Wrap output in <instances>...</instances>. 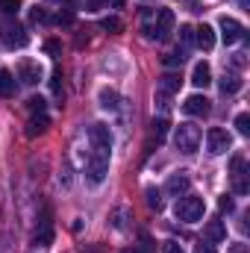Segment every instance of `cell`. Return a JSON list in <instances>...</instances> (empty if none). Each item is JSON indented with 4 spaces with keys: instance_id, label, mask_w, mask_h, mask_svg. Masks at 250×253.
<instances>
[{
    "instance_id": "32",
    "label": "cell",
    "mask_w": 250,
    "mask_h": 253,
    "mask_svg": "<svg viewBox=\"0 0 250 253\" xmlns=\"http://www.w3.org/2000/svg\"><path fill=\"white\" fill-rule=\"evenodd\" d=\"M162 253H183V248H180L177 242H165V248H162Z\"/></svg>"
},
{
    "instance_id": "28",
    "label": "cell",
    "mask_w": 250,
    "mask_h": 253,
    "mask_svg": "<svg viewBox=\"0 0 250 253\" xmlns=\"http://www.w3.org/2000/svg\"><path fill=\"white\" fill-rule=\"evenodd\" d=\"M30 112H33V115L44 112V97H30Z\"/></svg>"
},
{
    "instance_id": "34",
    "label": "cell",
    "mask_w": 250,
    "mask_h": 253,
    "mask_svg": "<svg viewBox=\"0 0 250 253\" xmlns=\"http://www.w3.org/2000/svg\"><path fill=\"white\" fill-rule=\"evenodd\" d=\"M194 253H215V248H212L209 242H200V245L194 248Z\"/></svg>"
},
{
    "instance_id": "33",
    "label": "cell",
    "mask_w": 250,
    "mask_h": 253,
    "mask_svg": "<svg viewBox=\"0 0 250 253\" xmlns=\"http://www.w3.org/2000/svg\"><path fill=\"white\" fill-rule=\"evenodd\" d=\"M44 50H47L50 56H59V42H47V44H44Z\"/></svg>"
},
{
    "instance_id": "27",
    "label": "cell",
    "mask_w": 250,
    "mask_h": 253,
    "mask_svg": "<svg viewBox=\"0 0 250 253\" xmlns=\"http://www.w3.org/2000/svg\"><path fill=\"white\" fill-rule=\"evenodd\" d=\"M0 9H3L6 15H18V12H21V3H18V0H0Z\"/></svg>"
},
{
    "instance_id": "21",
    "label": "cell",
    "mask_w": 250,
    "mask_h": 253,
    "mask_svg": "<svg viewBox=\"0 0 250 253\" xmlns=\"http://www.w3.org/2000/svg\"><path fill=\"white\" fill-rule=\"evenodd\" d=\"M100 106L109 109V112H115V109H118V91H112V88H100Z\"/></svg>"
},
{
    "instance_id": "4",
    "label": "cell",
    "mask_w": 250,
    "mask_h": 253,
    "mask_svg": "<svg viewBox=\"0 0 250 253\" xmlns=\"http://www.w3.org/2000/svg\"><path fill=\"white\" fill-rule=\"evenodd\" d=\"M174 144H177V150H183V153H194L197 144H200V126L180 124L177 132H174Z\"/></svg>"
},
{
    "instance_id": "20",
    "label": "cell",
    "mask_w": 250,
    "mask_h": 253,
    "mask_svg": "<svg viewBox=\"0 0 250 253\" xmlns=\"http://www.w3.org/2000/svg\"><path fill=\"white\" fill-rule=\"evenodd\" d=\"M239 88H242L239 74H224V80H221V91H224V94H236Z\"/></svg>"
},
{
    "instance_id": "1",
    "label": "cell",
    "mask_w": 250,
    "mask_h": 253,
    "mask_svg": "<svg viewBox=\"0 0 250 253\" xmlns=\"http://www.w3.org/2000/svg\"><path fill=\"white\" fill-rule=\"evenodd\" d=\"M109 153L112 150H100V147H91L88 153V165H85V174H88V183H103L106 174H109Z\"/></svg>"
},
{
    "instance_id": "31",
    "label": "cell",
    "mask_w": 250,
    "mask_h": 253,
    "mask_svg": "<svg viewBox=\"0 0 250 253\" xmlns=\"http://www.w3.org/2000/svg\"><path fill=\"white\" fill-rule=\"evenodd\" d=\"M126 215H129V212H126V209H118V212H115V227H118V230H124L126 227Z\"/></svg>"
},
{
    "instance_id": "2",
    "label": "cell",
    "mask_w": 250,
    "mask_h": 253,
    "mask_svg": "<svg viewBox=\"0 0 250 253\" xmlns=\"http://www.w3.org/2000/svg\"><path fill=\"white\" fill-rule=\"evenodd\" d=\"M177 218L180 221H186V224H194V221H200L203 218V212H206V203H203V197H197V194H186V197H180L177 200Z\"/></svg>"
},
{
    "instance_id": "26",
    "label": "cell",
    "mask_w": 250,
    "mask_h": 253,
    "mask_svg": "<svg viewBox=\"0 0 250 253\" xmlns=\"http://www.w3.org/2000/svg\"><path fill=\"white\" fill-rule=\"evenodd\" d=\"M180 42H183V44H194V27H188V24H183V27H180Z\"/></svg>"
},
{
    "instance_id": "16",
    "label": "cell",
    "mask_w": 250,
    "mask_h": 253,
    "mask_svg": "<svg viewBox=\"0 0 250 253\" xmlns=\"http://www.w3.org/2000/svg\"><path fill=\"white\" fill-rule=\"evenodd\" d=\"M203 236H206V242H209V245H218V242H224V239H227V227H224L221 221H209V224H206V230H203Z\"/></svg>"
},
{
    "instance_id": "30",
    "label": "cell",
    "mask_w": 250,
    "mask_h": 253,
    "mask_svg": "<svg viewBox=\"0 0 250 253\" xmlns=\"http://www.w3.org/2000/svg\"><path fill=\"white\" fill-rule=\"evenodd\" d=\"M50 88H53V94H62V71H56V74H53Z\"/></svg>"
},
{
    "instance_id": "5",
    "label": "cell",
    "mask_w": 250,
    "mask_h": 253,
    "mask_svg": "<svg viewBox=\"0 0 250 253\" xmlns=\"http://www.w3.org/2000/svg\"><path fill=\"white\" fill-rule=\"evenodd\" d=\"M206 147H209V153H212V156H221V153H227V150L233 147V138H230V132H227V129L212 126V129L206 132Z\"/></svg>"
},
{
    "instance_id": "3",
    "label": "cell",
    "mask_w": 250,
    "mask_h": 253,
    "mask_svg": "<svg viewBox=\"0 0 250 253\" xmlns=\"http://www.w3.org/2000/svg\"><path fill=\"white\" fill-rule=\"evenodd\" d=\"M144 33L150 39H156V42H165L174 33V12L171 9H159L156 18H153V24H144Z\"/></svg>"
},
{
    "instance_id": "19",
    "label": "cell",
    "mask_w": 250,
    "mask_h": 253,
    "mask_svg": "<svg viewBox=\"0 0 250 253\" xmlns=\"http://www.w3.org/2000/svg\"><path fill=\"white\" fill-rule=\"evenodd\" d=\"M15 88H18V85H15V77H12L6 68H0V97H12Z\"/></svg>"
},
{
    "instance_id": "29",
    "label": "cell",
    "mask_w": 250,
    "mask_h": 253,
    "mask_svg": "<svg viewBox=\"0 0 250 253\" xmlns=\"http://www.w3.org/2000/svg\"><path fill=\"white\" fill-rule=\"evenodd\" d=\"M183 59H186V53H183V50H177V53L165 56V65H168V68H174V65H183Z\"/></svg>"
},
{
    "instance_id": "25",
    "label": "cell",
    "mask_w": 250,
    "mask_h": 253,
    "mask_svg": "<svg viewBox=\"0 0 250 253\" xmlns=\"http://www.w3.org/2000/svg\"><path fill=\"white\" fill-rule=\"evenodd\" d=\"M100 27H103L106 33H121V30H124V24H121L118 18H103V24H100Z\"/></svg>"
},
{
    "instance_id": "22",
    "label": "cell",
    "mask_w": 250,
    "mask_h": 253,
    "mask_svg": "<svg viewBox=\"0 0 250 253\" xmlns=\"http://www.w3.org/2000/svg\"><path fill=\"white\" fill-rule=\"evenodd\" d=\"M165 135H168V121H165V118L153 121V129H150V138H156V144H162V141H165Z\"/></svg>"
},
{
    "instance_id": "11",
    "label": "cell",
    "mask_w": 250,
    "mask_h": 253,
    "mask_svg": "<svg viewBox=\"0 0 250 253\" xmlns=\"http://www.w3.org/2000/svg\"><path fill=\"white\" fill-rule=\"evenodd\" d=\"M18 80H21L24 85H36V83L42 80V65L33 62V59H21V62H18Z\"/></svg>"
},
{
    "instance_id": "35",
    "label": "cell",
    "mask_w": 250,
    "mask_h": 253,
    "mask_svg": "<svg viewBox=\"0 0 250 253\" xmlns=\"http://www.w3.org/2000/svg\"><path fill=\"white\" fill-rule=\"evenodd\" d=\"M218 206H221V212H233V200H230V197H221Z\"/></svg>"
},
{
    "instance_id": "18",
    "label": "cell",
    "mask_w": 250,
    "mask_h": 253,
    "mask_svg": "<svg viewBox=\"0 0 250 253\" xmlns=\"http://www.w3.org/2000/svg\"><path fill=\"white\" fill-rule=\"evenodd\" d=\"M36 242L39 245H50L53 242V230H50V212L44 209V218H42V230L36 233Z\"/></svg>"
},
{
    "instance_id": "36",
    "label": "cell",
    "mask_w": 250,
    "mask_h": 253,
    "mask_svg": "<svg viewBox=\"0 0 250 253\" xmlns=\"http://www.w3.org/2000/svg\"><path fill=\"white\" fill-rule=\"evenodd\" d=\"M112 3H115V6H124V0H112Z\"/></svg>"
},
{
    "instance_id": "6",
    "label": "cell",
    "mask_w": 250,
    "mask_h": 253,
    "mask_svg": "<svg viewBox=\"0 0 250 253\" xmlns=\"http://www.w3.org/2000/svg\"><path fill=\"white\" fill-rule=\"evenodd\" d=\"M233 189L236 194H248L250 191V180H248V159L239 153L233 156Z\"/></svg>"
},
{
    "instance_id": "23",
    "label": "cell",
    "mask_w": 250,
    "mask_h": 253,
    "mask_svg": "<svg viewBox=\"0 0 250 253\" xmlns=\"http://www.w3.org/2000/svg\"><path fill=\"white\" fill-rule=\"evenodd\" d=\"M144 194H147V206L159 212V209H162V194H159V191H156V189H147V191H144Z\"/></svg>"
},
{
    "instance_id": "9",
    "label": "cell",
    "mask_w": 250,
    "mask_h": 253,
    "mask_svg": "<svg viewBox=\"0 0 250 253\" xmlns=\"http://www.w3.org/2000/svg\"><path fill=\"white\" fill-rule=\"evenodd\" d=\"M183 112L191 115V118H203V115L212 112V100L203 97V94H191V97H186V103H183Z\"/></svg>"
},
{
    "instance_id": "7",
    "label": "cell",
    "mask_w": 250,
    "mask_h": 253,
    "mask_svg": "<svg viewBox=\"0 0 250 253\" xmlns=\"http://www.w3.org/2000/svg\"><path fill=\"white\" fill-rule=\"evenodd\" d=\"M218 27H221V39H224V44H239V42L245 39V27H242L236 18H230V15H224V18L218 21Z\"/></svg>"
},
{
    "instance_id": "13",
    "label": "cell",
    "mask_w": 250,
    "mask_h": 253,
    "mask_svg": "<svg viewBox=\"0 0 250 253\" xmlns=\"http://www.w3.org/2000/svg\"><path fill=\"white\" fill-rule=\"evenodd\" d=\"M194 44H197L200 50H212V47H215V30H212L209 24L197 27V30H194Z\"/></svg>"
},
{
    "instance_id": "8",
    "label": "cell",
    "mask_w": 250,
    "mask_h": 253,
    "mask_svg": "<svg viewBox=\"0 0 250 253\" xmlns=\"http://www.w3.org/2000/svg\"><path fill=\"white\" fill-rule=\"evenodd\" d=\"M180 83H183L180 74H165V77H159V94H156L159 106H168V97L180 91Z\"/></svg>"
},
{
    "instance_id": "17",
    "label": "cell",
    "mask_w": 250,
    "mask_h": 253,
    "mask_svg": "<svg viewBox=\"0 0 250 253\" xmlns=\"http://www.w3.org/2000/svg\"><path fill=\"white\" fill-rule=\"evenodd\" d=\"M165 189H168V194H177V197H180V194H186V191H188V177L183 174V171H180V174H171Z\"/></svg>"
},
{
    "instance_id": "12",
    "label": "cell",
    "mask_w": 250,
    "mask_h": 253,
    "mask_svg": "<svg viewBox=\"0 0 250 253\" xmlns=\"http://www.w3.org/2000/svg\"><path fill=\"white\" fill-rule=\"evenodd\" d=\"M27 42H30V36H27L24 27H18V24H9L6 27V44L9 47H27Z\"/></svg>"
},
{
    "instance_id": "15",
    "label": "cell",
    "mask_w": 250,
    "mask_h": 253,
    "mask_svg": "<svg viewBox=\"0 0 250 253\" xmlns=\"http://www.w3.org/2000/svg\"><path fill=\"white\" fill-rule=\"evenodd\" d=\"M191 83H194L197 88H206V85L212 83V68H209L206 62H197L194 71H191Z\"/></svg>"
},
{
    "instance_id": "24",
    "label": "cell",
    "mask_w": 250,
    "mask_h": 253,
    "mask_svg": "<svg viewBox=\"0 0 250 253\" xmlns=\"http://www.w3.org/2000/svg\"><path fill=\"white\" fill-rule=\"evenodd\" d=\"M236 129H239V135H250V115L248 112H242L236 118Z\"/></svg>"
},
{
    "instance_id": "14",
    "label": "cell",
    "mask_w": 250,
    "mask_h": 253,
    "mask_svg": "<svg viewBox=\"0 0 250 253\" xmlns=\"http://www.w3.org/2000/svg\"><path fill=\"white\" fill-rule=\"evenodd\" d=\"M50 129V118L44 115V112H39V115H33L30 118V124H27V135L30 138H36V135H44Z\"/></svg>"
},
{
    "instance_id": "10",
    "label": "cell",
    "mask_w": 250,
    "mask_h": 253,
    "mask_svg": "<svg viewBox=\"0 0 250 253\" xmlns=\"http://www.w3.org/2000/svg\"><path fill=\"white\" fill-rule=\"evenodd\" d=\"M88 141L91 147H100V150H112V132L106 124H91L88 126Z\"/></svg>"
}]
</instances>
